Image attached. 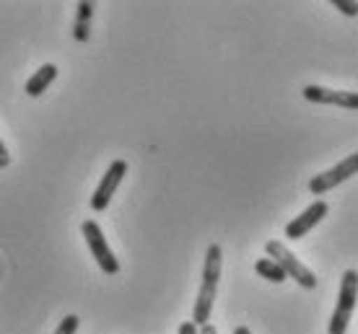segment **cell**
<instances>
[{
	"label": "cell",
	"instance_id": "1",
	"mask_svg": "<svg viewBox=\"0 0 358 334\" xmlns=\"http://www.w3.org/2000/svg\"><path fill=\"white\" fill-rule=\"evenodd\" d=\"M221 267H224V252L218 244H210L206 252V267H203V282H200V293L195 301V311H192V324L203 326L210 324V311L215 303V293H218V280H221Z\"/></svg>",
	"mask_w": 358,
	"mask_h": 334
},
{
	"label": "cell",
	"instance_id": "2",
	"mask_svg": "<svg viewBox=\"0 0 358 334\" xmlns=\"http://www.w3.org/2000/svg\"><path fill=\"white\" fill-rule=\"evenodd\" d=\"M265 252H268L270 259L283 270L286 280L288 278H294V282H299L301 288H306V290L317 288V278H314V272L309 270L304 262H299V257H296V254L291 252L283 241H268V244H265Z\"/></svg>",
	"mask_w": 358,
	"mask_h": 334
},
{
	"label": "cell",
	"instance_id": "3",
	"mask_svg": "<svg viewBox=\"0 0 358 334\" xmlns=\"http://www.w3.org/2000/svg\"><path fill=\"white\" fill-rule=\"evenodd\" d=\"M356 293H358V275L356 270H345L341 282V296H338V306L332 311L330 319V334H345L348 332L350 317L356 308Z\"/></svg>",
	"mask_w": 358,
	"mask_h": 334
},
{
	"label": "cell",
	"instance_id": "4",
	"mask_svg": "<svg viewBox=\"0 0 358 334\" xmlns=\"http://www.w3.org/2000/svg\"><path fill=\"white\" fill-rule=\"evenodd\" d=\"M81 234L86 238V244H89L91 254H94V259L96 264L101 267V272H107V275H117L120 272V262H117L115 252L109 249L107 238L101 234V226H99L96 220H86L81 226Z\"/></svg>",
	"mask_w": 358,
	"mask_h": 334
},
{
	"label": "cell",
	"instance_id": "5",
	"mask_svg": "<svg viewBox=\"0 0 358 334\" xmlns=\"http://www.w3.org/2000/svg\"><path fill=\"white\" fill-rule=\"evenodd\" d=\"M125 174H127V161H122V158L112 161L107 174H104L101 181H99L96 192L91 195V210H94V213H104V210L109 208V202H112V197H115L117 187H120L122 179H125Z\"/></svg>",
	"mask_w": 358,
	"mask_h": 334
},
{
	"label": "cell",
	"instance_id": "6",
	"mask_svg": "<svg viewBox=\"0 0 358 334\" xmlns=\"http://www.w3.org/2000/svg\"><path fill=\"white\" fill-rule=\"evenodd\" d=\"M356 172H358V153H350L348 158H343L338 166H332L327 172L317 174V176L309 181V192H312V195H324V192L335 190L343 181H348L350 176H356Z\"/></svg>",
	"mask_w": 358,
	"mask_h": 334
},
{
	"label": "cell",
	"instance_id": "7",
	"mask_svg": "<svg viewBox=\"0 0 358 334\" xmlns=\"http://www.w3.org/2000/svg\"><path fill=\"white\" fill-rule=\"evenodd\" d=\"M327 213H330V205H327L324 199H314L312 205H309L301 215H296L294 220L286 226V238H291V241L304 238V236L309 234V231H312V228L317 226Z\"/></svg>",
	"mask_w": 358,
	"mask_h": 334
},
{
	"label": "cell",
	"instance_id": "8",
	"mask_svg": "<svg viewBox=\"0 0 358 334\" xmlns=\"http://www.w3.org/2000/svg\"><path fill=\"white\" fill-rule=\"evenodd\" d=\"M304 99L314 101V104H335L343 109H358V96L353 91H332L322 89V86H306Z\"/></svg>",
	"mask_w": 358,
	"mask_h": 334
},
{
	"label": "cell",
	"instance_id": "9",
	"mask_svg": "<svg viewBox=\"0 0 358 334\" xmlns=\"http://www.w3.org/2000/svg\"><path fill=\"white\" fill-rule=\"evenodd\" d=\"M55 78H57V68H55L52 63H47V65H42L31 78H29L27 86H24V91H27L29 96H42V93L52 86Z\"/></svg>",
	"mask_w": 358,
	"mask_h": 334
},
{
	"label": "cell",
	"instance_id": "10",
	"mask_svg": "<svg viewBox=\"0 0 358 334\" xmlns=\"http://www.w3.org/2000/svg\"><path fill=\"white\" fill-rule=\"evenodd\" d=\"M255 270H257V275H260V278H265V280H270V282H283V280H286L283 270H280V267H278L270 257H262V259H257V262H255Z\"/></svg>",
	"mask_w": 358,
	"mask_h": 334
},
{
	"label": "cell",
	"instance_id": "11",
	"mask_svg": "<svg viewBox=\"0 0 358 334\" xmlns=\"http://www.w3.org/2000/svg\"><path fill=\"white\" fill-rule=\"evenodd\" d=\"M91 10L94 6L91 3H78V21H76V39L78 42H86L89 39V18H91Z\"/></svg>",
	"mask_w": 358,
	"mask_h": 334
},
{
	"label": "cell",
	"instance_id": "12",
	"mask_svg": "<svg viewBox=\"0 0 358 334\" xmlns=\"http://www.w3.org/2000/svg\"><path fill=\"white\" fill-rule=\"evenodd\" d=\"M78 324H81V321H78V317H76V314H71V317H65L63 321H60V326L55 329V334H76V332H78Z\"/></svg>",
	"mask_w": 358,
	"mask_h": 334
},
{
	"label": "cell",
	"instance_id": "13",
	"mask_svg": "<svg viewBox=\"0 0 358 334\" xmlns=\"http://www.w3.org/2000/svg\"><path fill=\"white\" fill-rule=\"evenodd\" d=\"M332 6L341 10V13H345V16H356V13H358L356 0H332Z\"/></svg>",
	"mask_w": 358,
	"mask_h": 334
},
{
	"label": "cell",
	"instance_id": "14",
	"mask_svg": "<svg viewBox=\"0 0 358 334\" xmlns=\"http://www.w3.org/2000/svg\"><path fill=\"white\" fill-rule=\"evenodd\" d=\"M10 163V155H8V148L3 143V137H0V169H6Z\"/></svg>",
	"mask_w": 358,
	"mask_h": 334
},
{
	"label": "cell",
	"instance_id": "15",
	"mask_svg": "<svg viewBox=\"0 0 358 334\" xmlns=\"http://www.w3.org/2000/svg\"><path fill=\"white\" fill-rule=\"evenodd\" d=\"M177 334H197V326L192 321H182L177 329Z\"/></svg>",
	"mask_w": 358,
	"mask_h": 334
},
{
	"label": "cell",
	"instance_id": "16",
	"mask_svg": "<svg viewBox=\"0 0 358 334\" xmlns=\"http://www.w3.org/2000/svg\"><path fill=\"white\" fill-rule=\"evenodd\" d=\"M197 334H218V329H215L213 324H203V326H197Z\"/></svg>",
	"mask_w": 358,
	"mask_h": 334
},
{
	"label": "cell",
	"instance_id": "17",
	"mask_svg": "<svg viewBox=\"0 0 358 334\" xmlns=\"http://www.w3.org/2000/svg\"><path fill=\"white\" fill-rule=\"evenodd\" d=\"M234 334H252V329H250V326H236V329H234Z\"/></svg>",
	"mask_w": 358,
	"mask_h": 334
}]
</instances>
